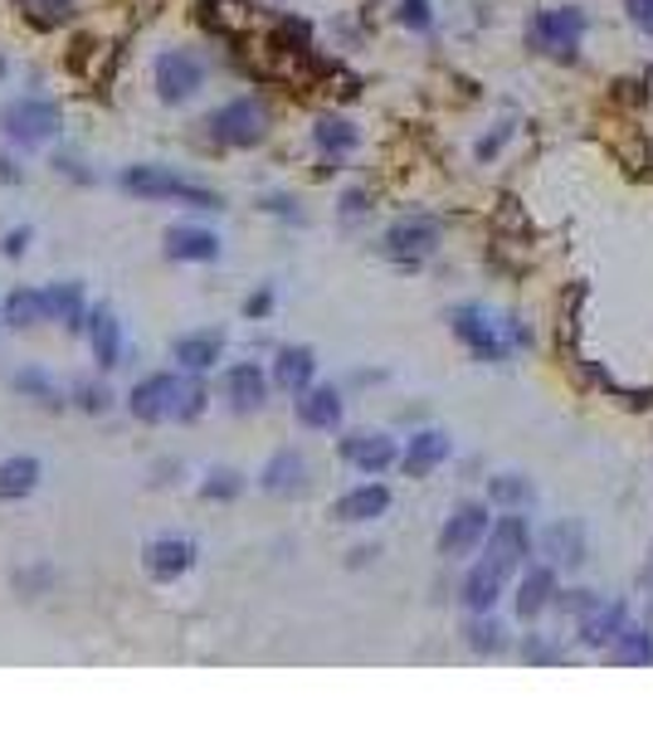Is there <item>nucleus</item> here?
<instances>
[{
    "label": "nucleus",
    "mask_w": 653,
    "mask_h": 731,
    "mask_svg": "<svg viewBox=\"0 0 653 731\" xmlns=\"http://www.w3.org/2000/svg\"><path fill=\"white\" fill-rule=\"evenodd\" d=\"M439 220L434 215H405L386 230V240H380V250H386L396 264H420V258H430L439 250Z\"/></svg>",
    "instance_id": "nucleus-6"
},
{
    "label": "nucleus",
    "mask_w": 653,
    "mask_h": 731,
    "mask_svg": "<svg viewBox=\"0 0 653 731\" xmlns=\"http://www.w3.org/2000/svg\"><path fill=\"white\" fill-rule=\"evenodd\" d=\"M342 215H346V220H356V215H366V196H362V190H352V196H346V200H342Z\"/></svg>",
    "instance_id": "nucleus-43"
},
{
    "label": "nucleus",
    "mask_w": 653,
    "mask_h": 731,
    "mask_svg": "<svg viewBox=\"0 0 653 731\" xmlns=\"http://www.w3.org/2000/svg\"><path fill=\"white\" fill-rule=\"evenodd\" d=\"M585 35V15L576 5H561V10H542V15H532V25H527V40L536 44L542 54H576V44Z\"/></svg>",
    "instance_id": "nucleus-7"
},
{
    "label": "nucleus",
    "mask_w": 653,
    "mask_h": 731,
    "mask_svg": "<svg viewBox=\"0 0 653 731\" xmlns=\"http://www.w3.org/2000/svg\"><path fill=\"white\" fill-rule=\"evenodd\" d=\"M488 527H492V517L483 502H458L454 517L444 522V532H439V551L444 556H468L473 546L488 542Z\"/></svg>",
    "instance_id": "nucleus-9"
},
{
    "label": "nucleus",
    "mask_w": 653,
    "mask_h": 731,
    "mask_svg": "<svg viewBox=\"0 0 653 731\" xmlns=\"http://www.w3.org/2000/svg\"><path fill=\"white\" fill-rule=\"evenodd\" d=\"M20 10H25V20H30V25H40V30L69 25V20H74V0H20Z\"/></svg>",
    "instance_id": "nucleus-31"
},
{
    "label": "nucleus",
    "mask_w": 653,
    "mask_h": 731,
    "mask_svg": "<svg viewBox=\"0 0 653 731\" xmlns=\"http://www.w3.org/2000/svg\"><path fill=\"white\" fill-rule=\"evenodd\" d=\"M430 0H400V25L405 30H430Z\"/></svg>",
    "instance_id": "nucleus-37"
},
{
    "label": "nucleus",
    "mask_w": 653,
    "mask_h": 731,
    "mask_svg": "<svg viewBox=\"0 0 653 731\" xmlns=\"http://www.w3.org/2000/svg\"><path fill=\"white\" fill-rule=\"evenodd\" d=\"M25 244H30V230L20 224V230H10L5 240H0V254H5V258H20V254H25Z\"/></svg>",
    "instance_id": "nucleus-41"
},
{
    "label": "nucleus",
    "mask_w": 653,
    "mask_h": 731,
    "mask_svg": "<svg viewBox=\"0 0 653 731\" xmlns=\"http://www.w3.org/2000/svg\"><path fill=\"white\" fill-rule=\"evenodd\" d=\"M142 566L152 580L171 585L181 580L190 566H196V542H186V536H152V542L142 546Z\"/></svg>",
    "instance_id": "nucleus-10"
},
{
    "label": "nucleus",
    "mask_w": 653,
    "mask_h": 731,
    "mask_svg": "<svg viewBox=\"0 0 653 731\" xmlns=\"http://www.w3.org/2000/svg\"><path fill=\"white\" fill-rule=\"evenodd\" d=\"M84 332H88V346H93V362L103 366V370H112V366L122 362V328H118V318H112L108 308L88 312Z\"/></svg>",
    "instance_id": "nucleus-16"
},
{
    "label": "nucleus",
    "mask_w": 653,
    "mask_h": 731,
    "mask_svg": "<svg viewBox=\"0 0 653 731\" xmlns=\"http://www.w3.org/2000/svg\"><path fill=\"white\" fill-rule=\"evenodd\" d=\"M488 498L502 502V508H522V502H532V483L517 478V474H498L488 483Z\"/></svg>",
    "instance_id": "nucleus-33"
},
{
    "label": "nucleus",
    "mask_w": 653,
    "mask_h": 731,
    "mask_svg": "<svg viewBox=\"0 0 653 731\" xmlns=\"http://www.w3.org/2000/svg\"><path fill=\"white\" fill-rule=\"evenodd\" d=\"M78 405H84V410H93V414H103L108 405H112V396H108V386H78Z\"/></svg>",
    "instance_id": "nucleus-38"
},
{
    "label": "nucleus",
    "mask_w": 653,
    "mask_h": 731,
    "mask_svg": "<svg viewBox=\"0 0 653 731\" xmlns=\"http://www.w3.org/2000/svg\"><path fill=\"white\" fill-rule=\"evenodd\" d=\"M449 328H454V336L468 346L478 362H502L508 356V342H502V322H492L483 308H473V302H464V308L449 312Z\"/></svg>",
    "instance_id": "nucleus-4"
},
{
    "label": "nucleus",
    "mask_w": 653,
    "mask_h": 731,
    "mask_svg": "<svg viewBox=\"0 0 653 731\" xmlns=\"http://www.w3.org/2000/svg\"><path fill=\"white\" fill-rule=\"evenodd\" d=\"M312 370H318V352H312V346H284L274 362V380L298 396V390L312 386Z\"/></svg>",
    "instance_id": "nucleus-24"
},
{
    "label": "nucleus",
    "mask_w": 653,
    "mask_h": 731,
    "mask_svg": "<svg viewBox=\"0 0 653 731\" xmlns=\"http://www.w3.org/2000/svg\"><path fill=\"white\" fill-rule=\"evenodd\" d=\"M542 551L556 566H580L585 561V527L580 522H556L542 532Z\"/></svg>",
    "instance_id": "nucleus-26"
},
{
    "label": "nucleus",
    "mask_w": 653,
    "mask_h": 731,
    "mask_svg": "<svg viewBox=\"0 0 653 731\" xmlns=\"http://www.w3.org/2000/svg\"><path fill=\"white\" fill-rule=\"evenodd\" d=\"M0 181H20V166H10L5 156H0Z\"/></svg>",
    "instance_id": "nucleus-44"
},
{
    "label": "nucleus",
    "mask_w": 653,
    "mask_h": 731,
    "mask_svg": "<svg viewBox=\"0 0 653 731\" xmlns=\"http://www.w3.org/2000/svg\"><path fill=\"white\" fill-rule=\"evenodd\" d=\"M615 658L619 663H653V634L649 629L624 624V634L615 639Z\"/></svg>",
    "instance_id": "nucleus-32"
},
{
    "label": "nucleus",
    "mask_w": 653,
    "mask_h": 731,
    "mask_svg": "<svg viewBox=\"0 0 653 731\" xmlns=\"http://www.w3.org/2000/svg\"><path fill=\"white\" fill-rule=\"evenodd\" d=\"M40 458H30V454H15V458H5L0 464V502H15V498H30V492L40 488Z\"/></svg>",
    "instance_id": "nucleus-25"
},
{
    "label": "nucleus",
    "mask_w": 653,
    "mask_h": 731,
    "mask_svg": "<svg viewBox=\"0 0 653 731\" xmlns=\"http://www.w3.org/2000/svg\"><path fill=\"white\" fill-rule=\"evenodd\" d=\"M264 210H268V215L302 220V210H298V200H292V196H264Z\"/></svg>",
    "instance_id": "nucleus-40"
},
{
    "label": "nucleus",
    "mask_w": 653,
    "mask_h": 731,
    "mask_svg": "<svg viewBox=\"0 0 653 731\" xmlns=\"http://www.w3.org/2000/svg\"><path fill=\"white\" fill-rule=\"evenodd\" d=\"M532 556V532H527L522 517H498L488 527V561L502 571H517L522 561Z\"/></svg>",
    "instance_id": "nucleus-11"
},
{
    "label": "nucleus",
    "mask_w": 653,
    "mask_h": 731,
    "mask_svg": "<svg viewBox=\"0 0 653 731\" xmlns=\"http://www.w3.org/2000/svg\"><path fill=\"white\" fill-rule=\"evenodd\" d=\"M5 322H10V328H35V322H44V292L15 288L5 298Z\"/></svg>",
    "instance_id": "nucleus-29"
},
{
    "label": "nucleus",
    "mask_w": 653,
    "mask_h": 731,
    "mask_svg": "<svg viewBox=\"0 0 653 731\" xmlns=\"http://www.w3.org/2000/svg\"><path fill=\"white\" fill-rule=\"evenodd\" d=\"M44 318L64 322V328H84V322H88V308H84V284L64 278V284L44 288Z\"/></svg>",
    "instance_id": "nucleus-23"
},
{
    "label": "nucleus",
    "mask_w": 653,
    "mask_h": 731,
    "mask_svg": "<svg viewBox=\"0 0 653 731\" xmlns=\"http://www.w3.org/2000/svg\"><path fill=\"white\" fill-rule=\"evenodd\" d=\"M0 74H5V64H0Z\"/></svg>",
    "instance_id": "nucleus-45"
},
{
    "label": "nucleus",
    "mask_w": 653,
    "mask_h": 731,
    "mask_svg": "<svg viewBox=\"0 0 653 731\" xmlns=\"http://www.w3.org/2000/svg\"><path fill=\"white\" fill-rule=\"evenodd\" d=\"M342 458L352 468H362V474H386L390 464H396V439L390 434H370V430H356L342 439Z\"/></svg>",
    "instance_id": "nucleus-12"
},
{
    "label": "nucleus",
    "mask_w": 653,
    "mask_h": 731,
    "mask_svg": "<svg viewBox=\"0 0 653 731\" xmlns=\"http://www.w3.org/2000/svg\"><path fill=\"white\" fill-rule=\"evenodd\" d=\"M118 186L142 196V200H171V206H190V210H220L224 206L220 190L190 181V176L171 171V166H122Z\"/></svg>",
    "instance_id": "nucleus-1"
},
{
    "label": "nucleus",
    "mask_w": 653,
    "mask_h": 731,
    "mask_svg": "<svg viewBox=\"0 0 653 731\" xmlns=\"http://www.w3.org/2000/svg\"><path fill=\"white\" fill-rule=\"evenodd\" d=\"M312 142H318V152L326 156V162H342V156L362 142V132H356V122H346V118H318Z\"/></svg>",
    "instance_id": "nucleus-27"
},
{
    "label": "nucleus",
    "mask_w": 653,
    "mask_h": 731,
    "mask_svg": "<svg viewBox=\"0 0 653 731\" xmlns=\"http://www.w3.org/2000/svg\"><path fill=\"white\" fill-rule=\"evenodd\" d=\"M244 492V478L234 474V468H215L206 483H200V498H210V502H230V498H240Z\"/></svg>",
    "instance_id": "nucleus-34"
},
{
    "label": "nucleus",
    "mask_w": 653,
    "mask_h": 731,
    "mask_svg": "<svg viewBox=\"0 0 653 731\" xmlns=\"http://www.w3.org/2000/svg\"><path fill=\"white\" fill-rule=\"evenodd\" d=\"M64 112L49 98H15V103L0 108V137L15 146H44L49 137H59Z\"/></svg>",
    "instance_id": "nucleus-2"
},
{
    "label": "nucleus",
    "mask_w": 653,
    "mask_h": 731,
    "mask_svg": "<svg viewBox=\"0 0 653 731\" xmlns=\"http://www.w3.org/2000/svg\"><path fill=\"white\" fill-rule=\"evenodd\" d=\"M268 308H274V292L268 288H258L250 302H244V318H268Z\"/></svg>",
    "instance_id": "nucleus-42"
},
{
    "label": "nucleus",
    "mask_w": 653,
    "mask_h": 731,
    "mask_svg": "<svg viewBox=\"0 0 653 731\" xmlns=\"http://www.w3.org/2000/svg\"><path fill=\"white\" fill-rule=\"evenodd\" d=\"M258 483H264V492H298L302 483H308V458H302L298 448H278L264 464Z\"/></svg>",
    "instance_id": "nucleus-22"
},
{
    "label": "nucleus",
    "mask_w": 653,
    "mask_h": 731,
    "mask_svg": "<svg viewBox=\"0 0 653 731\" xmlns=\"http://www.w3.org/2000/svg\"><path fill=\"white\" fill-rule=\"evenodd\" d=\"M502 580H508V571L492 566V561L473 566L464 576V605L473 614H492V605H498V595H502Z\"/></svg>",
    "instance_id": "nucleus-20"
},
{
    "label": "nucleus",
    "mask_w": 653,
    "mask_h": 731,
    "mask_svg": "<svg viewBox=\"0 0 653 731\" xmlns=\"http://www.w3.org/2000/svg\"><path fill=\"white\" fill-rule=\"evenodd\" d=\"M551 595H556V576H551V566H532L522 576V590H517V614H522V620H536V614L551 605Z\"/></svg>",
    "instance_id": "nucleus-28"
},
{
    "label": "nucleus",
    "mask_w": 653,
    "mask_h": 731,
    "mask_svg": "<svg viewBox=\"0 0 653 731\" xmlns=\"http://www.w3.org/2000/svg\"><path fill=\"white\" fill-rule=\"evenodd\" d=\"M386 508H390L386 483H362V488H352V492L336 498V522H376Z\"/></svg>",
    "instance_id": "nucleus-18"
},
{
    "label": "nucleus",
    "mask_w": 653,
    "mask_h": 731,
    "mask_svg": "<svg viewBox=\"0 0 653 731\" xmlns=\"http://www.w3.org/2000/svg\"><path fill=\"white\" fill-rule=\"evenodd\" d=\"M224 396H230V410H258V405L268 400V376L258 370L254 362H240L224 376Z\"/></svg>",
    "instance_id": "nucleus-19"
},
{
    "label": "nucleus",
    "mask_w": 653,
    "mask_h": 731,
    "mask_svg": "<svg viewBox=\"0 0 653 731\" xmlns=\"http://www.w3.org/2000/svg\"><path fill=\"white\" fill-rule=\"evenodd\" d=\"M166 254H171L176 264H215V258H220V240L210 230L176 224V230H166Z\"/></svg>",
    "instance_id": "nucleus-15"
},
{
    "label": "nucleus",
    "mask_w": 653,
    "mask_h": 731,
    "mask_svg": "<svg viewBox=\"0 0 653 731\" xmlns=\"http://www.w3.org/2000/svg\"><path fill=\"white\" fill-rule=\"evenodd\" d=\"M210 137L224 146H258L268 137V108L258 98H234L210 118Z\"/></svg>",
    "instance_id": "nucleus-3"
},
{
    "label": "nucleus",
    "mask_w": 653,
    "mask_h": 731,
    "mask_svg": "<svg viewBox=\"0 0 653 731\" xmlns=\"http://www.w3.org/2000/svg\"><path fill=\"white\" fill-rule=\"evenodd\" d=\"M624 624H629L624 600H615V605L600 600L590 614H580V644H590V649H615V639L624 634Z\"/></svg>",
    "instance_id": "nucleus-14"
},
{
    "label": "nucleus",
    "mask_w": 653,
    "mask_h": 731,
    "mask_svg": "<svg viewBox=\"0 0 653 731\" xmlns=\"http://www.w3.org/2000/svg\"><path fill=\"white\" fill-rule=\"evenodd\" d=\"M176 400H181V380H176L171 370L142 376L137 386L128 390V410H132V420H142V424L176 420Z\"/></svg>",
    "instance_id": "nucleus-5"
},
{
    "label": "nucleus",
    "mask_w": 653,
    "mask_h": 731,
    "mask_svg": "<svg viewBox=\"0 0 653 731\" xmlns=\"http://www.w3.org/2000/svg\"><path fill=\"white\" fill-rule=\"evenodd\" d=\"M200 410H206V386H196V380H181V400H176V420H196Z\"/></svg>",
    "instance_id": "nucleus-36"
},
{
    "label": "nucleus",
    "mask_w": 653,
    "mask_h": 731,
    "mask_svg": "<svg viewBox=\"0 0 653 731\" xmlns=\"http://www.w3.org/2000/svg\"><path fill=\"white\" fill-rule=\"evenodd\" d=\"M624 10H629V20L653 40V0H624Z\"/></svg>",
    "instance_id": "nucleus-39"
},
{
    "label": "nucleus",
    "mask_w": 653,
    "mask_h": 731,
    "mask_svg": "<svg viewBox=\"0 0 653 731\" xmlns=\"http://www.w3.org/2000/svg\"><path fill=\"white\" fill-rule=\"evenodd\" d=\"M10 386H15L20 396H30L35 405H59V386H54V376H49V370H40V366L15 370V380H10Z\"/></svg>",
    "instance_id": "nucleus-30"
},
{
    "label": "nucleus",
    "mask_w": 653,
    "mask_h": 731,
    "mask_svg": "<svg viewBox=\"0 0 653 731\" xmlns=\"http://www.w3.org/2000/svg\"><path fill=\"white\" fill-rule=\"evenodd\" d=\"M468 644L478 649V654H492V649H502V624L488 620V614H478V620L468 624Z\"/></svg>",
    "instance_id": "nucleus-35"
},
{
    "label": "nucleus",
    "mask_w": 653,
    "mask_h": 731,
    "mask_svg": "<svg viewBox=\"0 0 653 731\" xmlns=\"http://www.w3.org/2000/svg\"><path fill=\"white\" fill-rule=\"evenodd\" d=\"M449 448H454V444H449V434H444V430H420V434L410 439V444H405L400 468H405L410 478H424V474H434V468L444 464Z\"/></svg>",
    "instance_id": "nucleus-13"
},
{
    "label": "nucleus",
    "mask_w": 653,
    "mask_h": 731,
    "mask_svg": "<svg viewBox=\"0 0 653 731\" xmlns=\"http://www.w3.org/2000/svg\"><path fill=\"white\" fill-rule=\"evenodd\" d=\"M171 356L186 370H210V366H220V356H224V336L220 332H186L171 342Z\"/></svg>",
    "instance_id": "nucleus-21"
},
{
    "label": "nucleus",
    "mask_w": 653,
    "mask_h": 731,
    "mask_svg": "<svg viewBox=\"0 0 653 731\" xmlns=\"http://www.w3.org/2000/svg\"><path fill=\"white\" fill-rule=\"evenodd\" d=\"M152 78H156V93H162L166 103H186V98H196L200 88H206V64L190 49H166L162 59H156Z\"/></svg>",
    "instance_id": "nucleus-8"
},
{
    "label": "nucleus",
    "mask_w": 653,
    "mask_h": 731,
    "mask_svg": "<svg viewBox=\"0 0 653 731\" xmlns=\"http://www.w3.org/2000/svg\"><path fill=\"white\" fill-rule=\"evenodd\" d=\"M298 420L308 424V430H336V424H342V396H336V386L298 390Z\"/></svg>",
    "instance_id": "nucleus-17"
}]
</instances>
